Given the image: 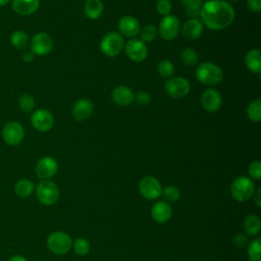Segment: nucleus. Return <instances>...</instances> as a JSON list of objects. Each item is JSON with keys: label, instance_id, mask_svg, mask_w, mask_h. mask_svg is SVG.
Here are the masks:
<instances>
[{"label": "nucleus", "instance_id": "nucleus-11", "mask_svg": "<svg viewBox=\"0 0 261 261\" xmlns=\"http://www.w3.org/2000/svg\"><path fill=\"white\" fill-rule=\"evenodd\" d=\"M126 56L135 62L144 61L148 56V48L140 39H130L123 47Z\"/></svg>", "mask_w": 261, "mask_h": 261}, {"label": "nucleus", "instance_id": "nucleus-1", "mask_svg": "<svg viewBox=\"0 0 261 261\" xmlns=\"http://www.w3.org/2000/svg\"><path fill=\"white\" fill-rule=\"evenodd\" d=\"M236 12L231 4L224 0H208L202 4L200 20L212 31L228 28L234 20Z\"/></svg>", "mask_w": 261, "mask_h": 261}, {"label": "nucleus", "instance_id": "nucleus-46", "mask_svg": "<svg viewBox=\"0 0 261 261\" xmlns=\"http://www.w3.org/2000/svg\"><path fill=\"white\" fill-rule=\"evenodd\" d=\"M37 261H43V260H37Z\"/></svg>", "mask_w": 261, "mask_h": 261}, {"label": "nucleus", "instance_id": "nucleus-38", "mask_svg": "<svg viewBox=\"0 0 261 261\" xmlns=\"http://www.w3.org/2000/svg\"><path fill=\"white\" fill-rule=\"evenodd\" d=\"M249 174L252 178L259 180L261 177V163L260 161L256 160L253 161L250 165H249Z\"/></svg>", "mask_w": 261, "mask_h": 261}, {"label": "nucleus", "instance_id": "nucleus-35", "mask_svg": "<svg viewBox=\"0 0 261 261\" xmlns=\"http://www.w3.org/2000/svg\"><path fill=\"white\" fill-rule=\"evenodd\" d=\"M161 195L168 202H174L179 199V190L174 186H167L162 190Z\"/></svg>", "mask_w": 261, "mask_h": 261}, {"label": "nucleus", "instance_id": "nucleus-16", "mask_svg": "<svg viewBox=\"0 0 261 261\" xmlns=\"http://www.w3.org/2000/svg\"><path fill=\"white\" fill-rule=\"evenodd\" d=\"M118 30L121 36L134 38L139 35L141 27L139 20L132 15H124L118 21Z\"/></svg>", "mask_w": 261, "mask_h": 261}, {"label": "nucleus", "instance_id": "nucleus-45", "mask_svg": "<svg viewBox=\"0 0 261 261\" xmlns=\"http://www.w3.org/2000/svg\"><path fill=\"white\" fill-rule=\"evenodd\" d=\"M231 1H240V0H231Z\"/></svg>", "mask_w": 261, "mask_h": 261}, {"label": "nucleus", "instance_id": "nucleus-20", "mask_svg": "<svg viewBox=\"0 0 261 261\" xmlns=\"http://www.w3.org/2000/svg\"><path fill=\"white\" fill-rule=\"evenodd\" d=\"M11 6L19 15H31L40 7V0H11Z\"/></svg>", "mask_w": 261, "mask_h": 261}, {"label": "nucleus", "instance_id": "nucleus-13", "mask_svg": "<svg viewBox=\"0 0 261 261\" xmlns=\"http://www.w3.org/2000/svg\"><path fill=\"white\" fill-rule=\"evenodd\" d=\"M191 86L188 80L182 76H174L165 83L166 93L173 98H182L190 92Z\"/></svg>", "mask_w": 261, "mask_h": 261}, {"label": "nucleus", "instance_id": "nucleus-26", "mask_svg": "<svg viewBox=\"0 0 261 261\" xmlns=\"http://www.w3.org/2000/svg\"><path fill=\"white\" fill-rule=\"evenodd\" d=\"M186 14L190 18H198L200 16L203 0H179Z\"/></svg>", "mask_w": 261, "mask_h": 261}, {"label": "nucleus", "instance_id": "nucleus-27", "mask_svg": "<svg viewBox=\"0 0 261 261\" xmlns=\"http://www.w3.org/2000/svg\"><path fill=\"white\" fill-rule=\"evenodd\" d=\"M35 190V184L28 179V178H22L16 181L14 186V192L16 196L19 198H28L29 196L32 195V193Z\"/></svg>", "mask_w": 261, "mask_h": 261}, {"label": "nucleus", "instance_id": "nucleus-36", "mask_svg": "<svg viewBox=\"0 0 261 261\" xmlns=\"http://www.w3.org/2000/svg\"><path fill=\"white\" fill-rule=\"evenodd\" d=\"M134 101L140 106H146L150 103L151 97L148 92L146 91H139L134 94Z\"/></svg>", "mask_w": 261, "mask_h": 261}, {"label": "nucleus", "instance_id": "nucleus-4", "mask_svg": "<svg viewBox=\"0 0 261 261\" xmlns=\"http://www.w3.org/2000/svg\"><path fill=\"white\" fill-rule=\"evenodd\" d=\"M124 47L122 36L117 32H109L100 41V50L108 57L117 56Z\"/></svg>", "mask_w": 261, "mask_h": 261}, {"label": "nucleus", "instance_id": "nucleus-6", "mask_svg": "<svg viewBox=\"0 0 261 261\" xmlns=\"http://www.w3.org/2000/svg\"><path fill=\"white\" fill-rule=\"evenodd\" d=\"M47 246L49 250L54 254L64 255L70 250L72 246V240L66 232L54 231L49 234L47 239Z\"/></svg>", "mask_w": 261, "mask_h": 261}, {"label": "nucleus", "instance_id": "nucleus-17", "mask_svg": "<svg viewBox=\"0 0 261 261\" xmlns=\"http://www.w3.org/2000/svg\"><path fill=\"white\" fill-rule=\"evenodd\" d=\"M94 111V105L89 99H79L72 106L71 113L75 120L84 121L90 118Z\"/></svg>", "mask_w": 261, "mask_h": 261}, {"label": "nucleus", "instance_id": "nucleus-31", "mask_svg": "<svg viewBox=\"0 0 261 261\" xmlns=\"http://www.w3.org/2000/svg\"><path fill=\"white\" fill-rule=\"evenodd\" d=\"M260 238L254 239L248 247V258L250 261H261L260 257Z\"/></svg>", "mask_w": 261, "mask_h": 261}, {"label": "nucleus", "instance_id": "nucleus-43", "mask_svg": "<svg viewBox=\"0 0 261 261\" xmlns=\"http://www.w3.org/2000/svg\"><path fill=\"white\" fill-rule=\"evenodd\" d=\"M8 261H28V260H27V258H24L21 255H14V256L10 257Z\"/></svg>", "mask_w": 261, "mask_h": 261}, {"label": "nucleus", "instance_id": "nucleus-21", "mask_svg": "<svg viewBox=\"0 0 261 261\" xmlns=\"http://www.w3.org/2000/svg\"><path fill=\"white\" fill-rule=\"evenodd\" d=\"M203 33V23L199 18H190L181 27V34L188 40H196Z\"/></svg>", "mask_w": 261, "mask_h": 261}, {"label": "nucleus", "instance_id": "nucleus-8", "mask_svg": "<svg viewBox=\"0 0 261 261\" xmlns=\"http://www.w3.org/2000/svg\"><path fill=\"white\" fill-rule=\"evenodd\" d=\"M179 19L177 16L173 14H168L162 17V19L159 22L158 33L162 37V39L166 41L173 40L175 37H177L179 33Z\"/></svg>", "mask_w": 261, "mask_h": 261}, {"label": "nucleus", "instance_id": "nucleus-41", "mask_svg": "<svg viewBox=\"0 0 261 261\" xmlns=\"http://www.w3.org/2000/svg\"><path fill=\"white\" fill-rule=\"evenodd\" d=\"M22 60L25 62V63H29V62H32L35 58V54L32 52V51H25L22 56H21Z\"/></svg>", "mask_w": 261, "mask_h": 261}, {"label": "nucleus", "instance_id": "nucleus-3", "mask_svg": "<svg viewBox=\"0 0 261 261\" xmlns=\"http://www.w3.org/2000/svg\"><path fill=\"white\" fill-rule=\"evenodd\" d=\"M35 189L37 199L45 206H52L59 199L60 193L57 185L49 179H42Z\"/></svg>", "mask_w": 261, "mask_h": 261}, {"label": "nucleus", "instance_id": "nucleus-15", "mask_svg": "<svg viewBox=\"0 0 261 261\" xmlns=\"http://www.w3.org/2000/svg\"><path fill=\"white\" fill-rule=\"evenodd\" d=\"M202 107L208 112H216L222 105V98L220 93L215 89H207L201 96Z\"/></svg>", "mask_w": 261, "mask_h": 261}, {"label": "nucleus", "instance_id": "nucleus-28", "mask_svg": "<svg viewBox=\"0 0 261 261\" xmlns=\"http://www.w3.org/2000/svg\"><path fill=\"white\" fill-rule=\"evenodd\" d=\"M247 115L252 121L258 122L261 120V99L257 98L250 102L247 107Z\"/></svg>", "mask_w": 261, "mask_h": 261}, {"label": "nucleus", "instance_id": "nucleus-37", "mask_svg": "<svg viewBox=\"0 0 261 261\" xmlns=\"http://www.w3.org/2000/svg\"><path fill=\"white\" fill-rule=\"evenodd\" d=\"M171 3L169 0H158L156 3V9L159 14L162 16L170 14L171 11Z\"/></svg>", "mask_w": 261, "mask_h": 261}, {"label": "nucleus", "instance_id": "nucleus-42", "mask_svg": "<svg viewBox=\"0 0 261 261\" xmlns=\"http://www.w3.org/2000/svg\"><path fill=\"white\" fill-rule=\"evenodd\" d=\"M253 196H254V201H255V204L258 206V207H260L261 206V189H258L257 191H255L254 192V194H253Z\"/></svg>", "mask_w": 261, "mask_h": 261}, {"label": "nucleus", "instance_id": "nucleus-32", "mask_svg": "<svg viewBox=\"0 0 261 261\" xmlns=\"http://www.w3.org/2000/svg\"><path fill=\"white\" fill-rule=\"evenodd\" d=\"M18 107L23 112H31L35 107L34 97L29 93L22 94L18 99Z\"/></svg>", "mask_w": 261, "mask_h": 261}, {"label": "nucleus", "instance_id": "nucleus-19", "mask_svg": "<svg viewBox=\"0 0 261 261\" xmlns=\"http://www.w3.org/2000/svg\"><path fill=\"white\" fill-rule=\"evenodd\" d=\"M111 98L116 105L127 106L134 102V93L128 87L120 85L112 90Z\"/></svg>", "mask_w": 261, "mask_h": 261}, {"label": "nucleus", "instance_id": "nucleus-12", "mask_svg": "<svg viewBox=\"0 0 261 261\" xmlns=\"http://www.w3.org/2000/svg\"><path fill=\"white\" fill-rule=\"evenodd\" d=\"M31 122L34 128L39 132H48L53 127L54 117L47 109H37L32 113Z\"/></svg>", "mask_w": 261, "mask_h": 261}, {"label": "nucleus", "instance_id": "nucleus-18", "mask_svg": "<svg viewBox=\"0 0 261 261\" xmlns=\"http://www.w3.org/2000/svg\"><path fill=\"white\" fill-rule=\"evenodd\" d=\"M151 215L154 221L158 223H165L170 219L172 215L171 206L167 202L159 201L152 206Z\"/></svg>", "mask_w": 261, "mask_h": 261}, {"label": "nucleus", "instance_id": "nucleus-10", "mask_svg": "<svg viewBox=\"0 0 261 261\" xmlns=\"http://www.w3.org/2000/svg\"><path fill=\"white\" fill-rule=\"evenodd\" d=\"M139 190L141 195L147 200H155L161 196L162 187L159 180L151 175L144 176L140 184Z\"/></svg>", "mask_w": 261, "mask_h": 261}, {"label": "nucleus", "instance_id": "nucleus-5", "mask_svg": "<svg viewBox=\"0 0 261 261\" xmlns=\"http://www.w3.org/2000/svg\"><path fill=\"white\" fill-rule=\"evenodd\" d=\"M230 192L234 200L244 202L249 200L253 196L255 192V185L253 180L249 177L239 176L232 181Z\"/></svg>", "mask_w": 261, "mask_h": 261}, {"label": "nucleus", "instance_id": "nucleus-39", "mask_svg": "<svg viewBox=\"0 0 261 261\" xmlns=\"http://www.w3.org/2000/svg\"><path fill=\"white\" fill-rule=\"evenodd\" d=\"M233 243L237 247L244 248L248 245V239L245 234L243 233H237L233 236Z\"/></svg>", "mask_w": 261, "mask_h": 261}, {"label": "nucleus", "instance_id": "nucleus-30", "mask_svg": "<svg viewBox=\"0 0 261 261\" xmlns=\"http://www.w3.org/2000/svg\"><path fill=\"white\" fill-rule=\"evenodd\" d=\"M139 34L141 37L140 39L141 41H143L144 43H150L156 39L158 34V29L153 24H147L140 30Z\"/></svg>", "mask_w": 261, "mask_h": 261}, {"label": "nucleus", "instance_id": "nucleus-25", "mask_svg": "<svg viewBox=\"0 0 261 261\" xmlns=\"http://www.w3.org/2000/svg\"><path fill=\"white\" fill-rule=\"evenodd\" d=\"M10 43L15 49L24 50V49L28 48V46L30 44L29 35L25 32L21 31V30L14 31L10 35Z\"/></svg>", "mask_w": 261, "mask_h": 261}, {"label": "nucleus", "instance_id": "nucleus-2", "mask_svg": "<svg viewBox=\"0 0 261 261\" xmlns=\"http://www.w3.org/2000/svg\"><path fill=\"white\" fill-rule=\"evenodd\" d=\"M195 74L197 80L206 86L217 85L223 79L222 69L215 63L209 61L200 63L196 68Z\"/></svg>", "mask_w": 261, "mask_h": 261}, {"label": "nucleus", "instance_id": "nucleus-29", "mask_svg": "<svg viewBox=\"0 0 261 261\" xmlns=\"http://www.w3.org/2000/svg\"><path fill=\"white\" fill-rule=\"evenodd\" d=\"M180 60L188 66H194L199 62V56L197 51L193 48H185L180 52Z\"/></svg>", "mask_w": 261, "mask_h": 261}, {"label": "nucleus", "instance_id": "nucleus-23", "mask_svg": "<svg viewBox=\"0 0 261 261\" xmlns=\"http://www.w3.org/2000/svg\"><path fill=\"white\" fill-rule=\"evenodd\" d=\"M104 6L101 0H87L84 5V11L88 18L97 19L101 16Z\"/></svg>", "mask_w": 261, "mask_h": 261}, {"label": "nucleus", "instance_id": "nucleus-24", "mask_svg": "<svg viewBox=\"0 0 261 261\" xmlns=\"http://www.w3.org/2000/svg\"><path fill=\"white\" fill-rule=\"evenodd\" d=\"M243 227L248 236H257L261 228L260 218L255 214H249L244 219Z\"/></svg>", "mask_w": 261, "mask_h": 261}, {"label": "nucleus", "instance_id": "nucleus-9", "mask_svg": "<svg viewBox=\"0 0 261 261\" xmlns=\"http://www.w3.org/2000/svg\"><path fill=\"white\" fill-rule=\"evenodd\" d=\"M31 51L38 56H45L49 54L53 48L52 37L45 32L37 33L30 42Z\"/></svg>", "mask_w": 261, "mask_h": 261}, {"label": "nucleus", "instance_id": "nucleus-14", "mask_svg": "<svg viewBox=\"0 0 261 261\" xmlns=\"http://www.w3.org/2000/svg\"><path fill=\"white\" fill-rule=\"evenodd\" d=\"M58 170L57 161L51 156L42 157L36 165V174L40 179H49L53 177Z\"/></svg>", "mask_w": 261, "mask_h": 261}, {"label": "nucleus", "instance_id": "nucleus-34", "mask_svg": "<svg viewBox=\"0 0 261 261\" xmlns=\"http://www.w3.org/2000/svg\"><path fill=\"white\" fill-rule=\"evenodd\" d=\"M74 252L80 256H85L90 251V243L84 238H77L73 242Z\"/></svg>", "mask_w": 261, "mask_h": 261}, {"label": "nucleus", "instance_id": "nucleus-44", "mask_svg": "<svg viewBox=\"0 0 261 261\" xmlns=\"http://www.w3.org/2000/svg\"><path fill=\"white\" fill-rule=\"evenodd\" d=\"M11 0H0V6H4L6 4H8Z\"/></svg>", "mask_w": 261, "mask_h": 261}, {"label": "nucleus", "instance_id": "nucleus-22", "mask_svg": "<svg viewBox=\"0 0 261 261\" xmlns=\"http://www.w3.org/2000/svg\"><path fill=\"white\" fill-rule=\"evenodd\" d=\"M245 63L248 69L254 73L261 72V52L259 49H251L245 56Z\"/></svg>", "mask_w": 261, "mask_h": 261}, {"label": "nucleus", "instance_id": "nucleus-7", "mask_svg": "<svg viewBox=\"0 0 261 261\" xmlns=\"http://www.w3.org/2000/svg\"><path fill=\"white\" fill-rule=\"evenodd\" d=\"M2 138L7 145L17 146L24 138V128L18 121H8L2 128Z\"/></svg>", "mask_w": 261, "mask_h": 261}, {"label": "nucleus", "instance_id": "nucleus-33", "mask_svg": "<svg viewBox=\"0 0 261 261\" xmlns=\"http://www.w3.org/2000/svg\"><path fill=\"white\" fill-rule=\"evenodd\" d=\"M157 70L161 76L170 77L174 72V65L171 61L164 59V60L159 61V63L157 65Z\"/></svg>", "mask_w": 261, "mask_h": 261}, {"label": "nucleus", "instance_id": "nucleus-40", "mask_svg": "<svg viewBox=\"0 0 261 261\" xmlns=\"http://www.w3.org/2000/svg\"><path fill=\"white\" fill-rule=\"evenodd\" d=\"M247 6L252 12L258 13L261 10V0H247Z\"/></svg>", "mask_w": 261, "mask_h": 261}]
</instances>
